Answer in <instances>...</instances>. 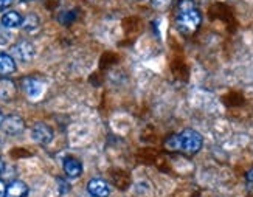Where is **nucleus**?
Returning <instances> with one entry per match:
<instances>
[{"mask_svg": "<svg viewBox=\"0 0 253 197\" xmlns=\"http://www.w3.org/2000/svg\"><path fill=\"white\" fill-rule=\"evenodd\" d=\"M204 145V138L202 135L194 129H183L182 132L171 135L167 141H165V146L169 151H180L185 154H197Z\"/></svg>", "mask_w": 253, "mask_h": 197, "instance_id": "nucleus-1", "label": "nucleus"}, {"mask_svg": "<svg viewBox=\"0 0 253 197\" xmlns=\"http://www.w3.org/2000/svg\"><path fill=\"white\" fill-rule=\"evenodd\" d=\"M201 22V13L193 0H180L177 3V9H175V25H177V28L185 35H190V33H194L199 28Z\"/></svg>", "mask_w": 253, "mask_h": 197, "instance_id": "nucleus-2", "label": "nucleus"}, {"mask_svg": "<svg viewBox=\"0 0 253 197\" xmlns=\"http://www.w3.org/2000/svg\"><path fill=\"white\" fill-rule=\"evenodd\" d=\"M22 90H24V93L30 98V100L38 101L43 95V92H45V84L36 78H33V76H28V78L22 81Z\"/></svg>", "mask_w": 253, "mask_h": 197, "instance_id": "nucleus-3", "label": "nucleus"}, {"mask_svg": "<svg viewBox=\"0 0 253 197\" xmlns=\"http://www.w3.org/2000/svg\"><path fill=\"white\" fill-rule=\"evenodd\" d=\"M31 138L33 141H36L38 145L47 146L53 140V130L45 123H36L31 127Z\"/></svg>", "mask_w": 253, "mask_h": 197, "instance_id": "nucleus-4", "label": "nucleus"}, {"mask_svg": "<svg viewBox=\"0 0 253 197\" xmlns=\"http://www.w3.org/2000/svg\"><path fill=\"white\" fill-rule=\"evenodd\" d=\"M11 56L19 62H28L35 56V47H33V43L27 40L17 42L16 45L11 48Z\"/></svg>", "mask_w": 253, "mask_h": 197, "instance_id": "nucleus-5", "label": "nucleus"}, {"mask_svg": "<svg viewBox=\"0 0 253 197\" xmlns=\"http://www.w3.org/2000/svg\"><path fill=\"white\" fill-rule=\"evenodd\" d=\"M2 130L8 135H17L20 134L25 127L24 119H22L19 115H8L2 119Z\"/></svg>", "mask_w": 253, "mask_h": 197, "instance_id": "nucleus-6", "label": "nucleus"}, {"mask_svg": "<svg viewBox=\"0 0 253 197\" xmlns=\"http://www.w3.org/2000/svg\"><path fill=\"white\" fill-rule=\"evenodd\" d=\"M87 191L93 197H109V194H111V187L101 179H92L87 183Z\"/></svg>", "mask_w": 253, "mask_h": 197, "instance_id": "nucleus-7", "label": "nucleus"}, {"mask_svg": "<svg viewBox=\"0 0 253 197\" xmlns=\"http://www.w3.org/2000/svg\"><path fill=\"white\" fill-rule=\"evenodd\" d=\"M64 172H65V176L70 177V179H76V177H80L81 176V172H83V165H81V161L78 158H75V157H67L64 160Z\"/></svg>", "mask_w": 253, "mask_h": 197, "instance_id": "nucleus-8", "label": "nucleus"}, {"mask_svg": "<svg viewBox=\"0 0 253 197\" xmlns=\"http://www.w3.org/2000/svg\"><path fill=\"white\" fill-rule=\"evenodd\" d=\"M28 194V187L25 182L14 180L6 185V193L5 197H25Z\"/></svg>", "mask_w": 253, "mask_h": 197, "instance_id": "nucleus-9", "label": "nucleus"}, {"mask_svg": "<svg viewBox=\"0 0 253 197\" xmlns=\"http://www.w3.org/2000/svg\"><path fill=\"white\" fill-rule=\"evenodd\" d=\"M2 22V27L5 28H19L22 27V22H24V17H22L17 11H6V13L0 19Z\"/></svg>", "mask_w": 253, "mask_h": 197, "instance_id": "nucleus-10", "label": "nucleus"}, {"mask_svg": "<svg viewBox=\"0 0 253 197\" xmlns=\"http://www.w3.org/2000/svg\"><path fill=\"white\" fill-rule=\"evenodd\" d=\"M16 72V59L11 54L0 51V75H11Z\"/></svg>", "mask_w": 253, "mask_h": 197, "instance_id": "nucleus-11", "label": "nucleus"}, {"mask_svg": "<svg viewBox=\"0 0 253 197\" xmlns=\"http://www.w3.org/2000/svg\"><path fill=\"white\" fill-rule=\"evenodd\" d=\"M38 25H39V20H38V17L35 14H30L28 17L24 19V22H22V28H25L28 31L38 28Z\"/></svg>", "mask_w": 253, "mask_h": 197, "instance_id": "nucleus-12", "label": "nucleus"}, {"mask_svg": "<svg viewBox=\"0 0 253 197\" xmlns=\"http://www.w3.org/2000/svg\"><path fill=\"white\" fill-rule=\"evenodd\" d=\"M11 33L8 31V28H5V27H2L0 28V47H6L8 43L11 42Z\"/></svg>", "mask_w": 253, "mask_h": 197, "instance_id": "nucleus-13", "label": "nucleus"}, {"mask_svg": "<svg viewBox=\"0 0 253 197\" xmlns=\"http://www.w3.org/2000/svg\"><path fill=\"white\" fill-rule=\"evenodd\" d=\"M151 2H152V6L154 8L162 9V8H167L168 5H171L172 0H151Z\"/></svg>", "mask_w": 253, "mask_h": 197, "instance_id": "nucleus-14", "label": "nucleus"}, {"mask_svg": "<svg viewBox=\"0 0 253 197\" xmlns=\"http://www.w3.org/2000/svg\"><path fill=\"white\" fill-rule=\"evenodd\" d=\"M58 183L61 185V188H59V193L61 194H64V193H67L69 190H70V187H69V183H65L62 179H58Z\"/></svg>", "mask_w": 253, "mask_h": 197, "instance_id": "nucleus-15", "label": "nucleus"}, {"mask_svg": "<svg viewBox=\"0 0 253 197\" xmlns=\"http://www.w3.org/2000/svg\"><path fill=\"white\" fill-rule=\"evenodd\" d=\"M13 3H14V0H0V11L9 8Z\"/></svg>", "mask_w": 253, "mask_h": 197, "instance_id": "nucleus-16", "label": "nucleus"}, {"mask_svg": "<svg viewBox=\"0 0 253 197\" xmlns=\"http://www.w3.org/2000/svg\"><path fill=\"white\" fill-rule=\"evenodd\" d=\"M246 180H247V183H250V185H253V168L246 174Z\"/></svg>", "mask_w": 253, "mask_h": 197, "instance_id": "nucleus-17", "label": "nucleus"}, {"mask_svg": "<svg viewBox=\"0 0 253 197\" xmlns=\"http://www.w3.org/2000/svg\"><path fill=\"white\" fill-rule=\"evenodd\" d=\"M5 193H6V187H5V183L0 180V197H5Z\"/></svg>", "mask_w": 253, "mask_h": 197, "instance_id": "nucleus-18", "label": "nucleus"}, {"mask_svg": "<svg viewBox=\"0 0 253 197\" xmlns=\"http://www.w3.org/2000/svg\"><path fill=\"white\" fill-rule=\"evenodd\" d=\"M3 169H5V163H3V160L0 158V174L3 172Z\"/></svg>", "mask_w": 253, "mask_h": 197, "instance_id": "nucleus-19", "label": "nucleus"}, {"mask_svg": "<svg viewBox=\"0 0 253 197\" xmlns=\"http://www.w3.org/2000/svg\"><path fill=\"white\" fill-rule=\"evenodd\" d=\"M22 2H30V0H22Z\"/></svg>", "mask_w": 253, "mask_h": 197, "instance_id": "nucleus-20", "label": "nucleus"}, {"mask_svg": "<svg viewBox=\"0 0 253 197\" xmlns=\"http://www.w3.org/2000/svg\"><path fill=\"white\" fill-rule=\"evenodd\" d=\"M0 119H2V114H0Z\"/></svg>", "mask_w": 253, "mask_h": 197, "instance_id": "nucleus-21", "label": "nucleus"}]
</instances>
